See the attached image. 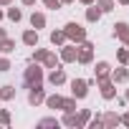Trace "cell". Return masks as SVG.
<instances>
[{"mask_svg":"<svg viewBox=\"0 0 129 129\" xmlns=\"http://www.w3.org/2000/svg\"><path fill=\"white\" fill-rule=\"evenodd\" d=\"M43 81H46V69L41 66V63L30 61L28 69L23 71V86L25 89H33V86H43Z\"/></svg>","mask_w":129,"mask_h":129,"instance_id":"1","label":"cell"},{"mask_svg":"<svg viewBox=\"0 0 129 129\" xmlns=\"http://www.w3.org/2000/svg\"><path fill=\"white\" fill-rule=\"evenodd\" d=\"M63 33H66V41H69V43H81V41H86V28H84L81 23H76V20H69L66 25H63Z\"/></svg>","mask_w":129,"mask_h":129,"instance_id":"2","label":"cell"},{"mask_svg":"<svg viewBox=\"0 0 129 129\" xmlns=\"http://www.w3.org/2000/svg\"><path fill=\"white\" fill-rule=\"evenodd\" d=\"M76 46H79L76 63H81V66H91V63H94V43H91V41H81V43H76Z\"/></svg>","mask_w":129,"mask_h":129,"instance_id":"3","label":"cell"},{"mask_svg":"<svg viewBox=\"0 0 129 129\" xmlns=\"http://www.w3.org/2000/svg\"><path fill=\"white\" fill-rule=\"evenodd\" d=\"M94 81H86V79H74L71 81V96L76 99V101H81V99H86L89 96V86H91Z\"/></svg>","mask_w":129,"mask_h":129,"instance_id":"4","label":"cell"},{"mask_svg":"<svg viewBox=\"0 0 129 129\" xmlns=\"http://www.w3.org/2000/svg\"><path fill=\"white\" fill-rule=\"evenodd\" d=\"M96 86H99V94H101V99H106V101H111V99H116V84L106 76V79H96Z\"/></svg>","mask_w":129,"mask_h":129,"instance_id":"5","label":"cell"},{"mask_svg":"<svg viewBox=\"0 0 129 129\" xmlns=\"http://www.w3.org/2000/svg\"><path fill=\"white\" fill-rule=\"evenodd\" d=\"M76 56H79V46H76V43H63V46L58 48L61 63H76Z\"/></svg>","mask_w":129,"mask_h":129,"instance_id":"6","label":"cell"},{"mask_svg":"<svg viewBox=\"0 0 129 129\" xmlns=\"http://www.w3.org/2000/svg\"><path fill=\"white\" fill-rule=\"evenodd\" d=\"M46 81L51 84V86H63V84H66V71H63L61 66H56V69H51V74L46 76Z\"/></svg>","mask_w":129,"mask_h":129,"instance_id":"7","label":"cell"},{"mask_svg":"<svg viewBox=\"0 0 129 129\" xmlns=\"http://www.w3.org/2000/svg\"><path fill=\"white\" fill-rule=\"evenodd\" d=\"M43 101H46V89H43V86L28 89V104H30V106H41Z\"/></svg>","mask_w":129,"mask_h":129,"instance_id":"8","label":"cell"},{"mask_svg":"<svg viewBox=\"0 0 129 129\" xmlns=\"http://www.w3.org/2000/svg\"><path fill=\"white\" fill-rule=\"evenodd\" d=\"M114 38H116V41H121L124 46L129 43V23H126V20L114 23Z\"/></svg>","mask_w":129,"mask_h":129,"instance_id":"9","label":"cell"},{"mask_svg":"<svg viewBox=\"0 0 129 129\" xmlns=\"http://www.w3.org/2000/svg\"><path fill=\"white\" fill-rule=\"evenodd\" d=\"M109 79H111L114 84H126V81H129V69H126V66H121V63H119L116 69H111Z\"/></svg>","mask_w":129,"mask_h":129,"instance_id":"10","label":"cell"},{"mask_svg":"<svg viewBox=\"0 0 129 129\" xmlns=\"http://www.w3.org/2000/svg\"><path fill=\"white\" fill-rule=\"evenodd\" d=\"M101 119H104V129H116V126H121V116H119L116 111H104Z\"/></svg>","mask_w":129,"mask_h":129,"instance_id":"11","label":"cell"},{"mask_svg":"<svg viewBox=\"0 0 129 129\" xmlns=\"http://www.w3.org/2000/svg\"><path fill=\"white\" fill-rule=\"evenodd\" d=\"M20 41H23V46H28V48H36L41 38H38V30H36V28H28V30H23Z\"/></svg>","mask_w":129,"mask_h":129,"instance_id":"12","label":"cell"},{"mask_svg":"<svg viewBox=\"0 0 129 129\" xmlns=\"http://www.w3.org/2000/svg\"><path fill=\"white\" fill-rule=\"evenodd\" d=\"M109 74H111V63L109 61H96L94 63V76L96 79H106Z\"/></svg>","mask_w":129,"mask_h":129,"instance_id":"13","label":"cell"},{"mask_svg":"<svg viewBox=\"0 0 129 129\" xmlns=\"http://www.w3.org/2000/svg\"><path fill=\"white\" fill-rule=\"evenodd\" d=\"M46 13L43 10H33L30 13V28H36V30H41V28H46Z\"/></svg>","mask_w":129,"mask_h":129,"instance_id":"14","label":"cell"},{"mask_svg":"<svg viewBox=\"0 0 129 129\" xmlns=\"http://www.w3.org/2000/svg\"><path fill=\"white\" fill-rule=\"evenodd\" d=\"M101 10L96 8V3H91V5H86V23H99L101 20Z\"/></svg>","mask_w":129,"mask_h":129,"instance_id":"15","label":"cell"},{"mask_svg":"<svg viewBox=\"0 0 129 129\" xmlns=\"http://www.w3.org/2000/svg\"><path fill=\"white\" fill-rule=\"evenodd\" d=\"M36 126H38V129H48V126H51V129H58V126H61V119H56V116H43V119L36 121Z\"/></svg>","mask_w":129,"mask_h":129,"instance_id":"16","label":"cell"},{"mask_svg":"<svg viewBox=\"0 0 129 129\" xmlns=\"http://www.w3.org/2000/svg\"><path fill=\"white\" fill-rule=\"evenodd\" d=\"M18 94V89L13 84H5V86H0V101H13Z\"/></svg>","mask_w":129,"mask_h":129,"instance_id":"17","label":"cell"},{"mask_svg":"<svg viewBox=\"0 0 129 129\" xmlns=\"http://www.w3.org/2000/svg\"><path fill=\"white\" fill-rule=\"evenodd\" d=\"M63 43H69V41H66V33H63V28H56V30H51V46L61 48Z\"/></svg>","mask_w":129,"mask_h":129,"instance_id":"18","label":"cell"},{"mask_svg":"<svg viewBox=\"0 0 129 129\" xmlns=\"http://www.w3.org/2000/svg\"><path fill=\"white\" fill-rule=\"evenodd\" d=\"M41 66H43V69H56V66H61V58H58V56L48 48V53H46V58H43V63H41Z\"/></svg>","mask_w":129,"mask_h":129,"instance_id":"19","label":"cell"},{"mask_svg":"<svg viewBox=\"0 0 129 129\" xmlns=\"http://www.w3.org/2000/svg\"><path fill=\"white\" fill-rule=\"evenodd\" d=\"M61 124H63V126H69V129H76V124H79V114H76V111H63Z\"/></svg>","mask_w":129,"mask_h":129,"instance_id":"20","label":"cell"},{"mask_svg":"<svg viewBox=\"0 0 129 129\" xmlns=\"http://www.w3.org/2000/svg\"><path fill=\"white\" fill-rule=\"evenodd\" d=\"M61 101H63V96H61V94H46V101H43V104H46L48 109H53V111H56V109H61Z\"/></svg>","mask_w":129,"mask_h":129,"instance_id":"21","label":"cell"},{"mask_svg":"<svg viewBox=\"0 0 129 129\" xmlns=\"http://www.w3.org/2000/svg\"><path fill=\"white\" fill-rule=\"evenodd\" d=\"M13 51H15V41L5 36L3 41H0V53H3V56H8V53H13Z\"/></svg>","mask_w":129,"mask_h":129,"instance_id":"22","label":"cell"},{"mask_svg":"<svg viewBox=\"0 0 129 129\" xmlns=\"http://www.w3.org/2000/svg\"><path fill=\"white\" fill-rule=\"evenodd\" d=\"M5 15H8V20H13V23H20V20H23V10H20V8H13V5H8Z\"/></svg>","mask_w":129,"mask_h":129,"instance_id":"23","label":"cell"},{"mask_svg":"<svg viewBox=\"0 0 129 129\" xmlns=\"http://www.w3.org/2000/svg\"><path fill=\"white\" fill-rule=\"evenodd\" d=\"M96 3V8L101 10V13H111L114 8H116V0H94Z\"/></svg>","mask_w":129,"mask_h":129,"instance_id":"24","label":"cell"},{"mask_svg":"<svg viewBox=\"0 0 129 129\" xmlns=\"http://www.w3.org/2000/svg\"><path fill=\"white\" fill-rule=\"evenodd\" d=\"M89 119H91V109H79V124H76V129H84L89 124Z\"/></svg>","mask_w":129,"mask_h":129,"instance_id":"25","label":"cell"},{"mask_svg":"<svg viewBox=\"0 0 129 129\" xmlns=\"http://www.w3.org/2000/svg\"><path fill=\"white\" fill-rule=\"evenodd\" d=\"M79 106H76V99L74 96H63V101H61V111H76Z\"/></svg>","mask_w":129,"mask_h":129,"instance_id":"26","label":"cell"},{"mask_svg":"<svg viewBox=\"0 0 129 129\" xmlns=\"http://www.w3.org/2000/svg\"><path fill=\"white\" fill-rule=\"evenodd\" d=\"M46 53H48V48H38V46H36V51L30 53V61H36V63H43Z\"/></svg>","mask_w":129,"mask_h":129,"instance_id":"27","label":"cell"},{"mask_svg":"<svg viewBox=\"0 0 129 129\" xmlns=\"http://www.w3.org/2000/svg\"><path fill=\"white\" fill-rule=\"evenodd\" d=\"M89 129H104V119H101V114H91V119H89V124H86Z\"/></svg>","mask_w":129,"mask_h":129,"instance_id":"28","label":"cell"},{"mask_svg":"<svg viewBox=\"0 0 129 129\" xmlns=\"http://www.w3.org/2000/svg\"><path fill=\"white\" fill-rule=\"evenodd\" d=\"M116 61L121 63V66H126L129 63V51L126 48H116Z\"/></svg>","mask_w":129,"mask_h":129,"instance_id":"29","label":"cell"},{"mask_svg":"<svg viewBox=\"0 0 129 129\" xmlns=\"http://www.w3.org/2000/svg\"><path fill=\"white\" fill-rule=\"evenodd\" d=\"M10 121H13L10 111L8 109H0V126H10Z\"/></svg>","mask_w":129,"mask_h":129,"instance_id":"30","label":"cell"},{"mask_svg":"<svg viewBox=\"0 0 129 129\" xmlns=\"http://www.w3.org/2000/svg\"><path fill=\"white\" fill-rule=\"evenodd\" d=\"M41 3H43L48 10H61V8H63V3H61V0H41Z\"/></svg>","mask_w":129,"mask_h":129,"instance_id":"31","label":"cell"},{"mask_svg":"<svg viewBox=\"0 0 129 129\" xmlns=\"http://www.w3.org/2000/svg\"><path fill=\"white\" fill-rule=\"evenodd\" d=\"M13 69V63H10V58L8 56H3V58H0V74H8Z\"/></svg>","mask_w":129,"mask_h":129,"instance_id":"32","label":"cell"},{"mask_svg":"<svg viewBox=\"0 0 129 129\" xmlns=\"http://www.w3.org/2000/svg\"><path fill=\"white\" fill-rule=\"evenodd\" d=\"M121 116V126H129V111H124V114H119Z\"/></svg>","mask_w":129,"mask_h":129,"instance_id":"33","label":"cell"},{"mask_svg":"<svg viewBox=\"0 0 129 129\" xmlns=\"http://www.w3.org/2000/svg\"><path fill=\"white\" fill-rule=\"evenodd\" d=\"M20 5H25V8H30V5H36V0H20Z\"/></svg>","mask_w":129,"mask_h":129,"instance_id":"34","label":"cell"},{"mask_svg":"<svg viewBox=\"0 0 129 129\" xmlns=\"http://www.w3.org/2000/svg\"><path fill=\"white\" fill-rule=\"evenodd\" d=\"M8 5H13V0H0V8H8Z\"/></svg>","mask_w":129,"mask_h":129,"instance_id":"35","label":"cell"},{"mask_svg":"<svg viewBox=\"0 0 129 129\" xmlns=\"http://www.w3.org/2000/svg\"><path fill=\"white\" fill-rule=\"evenodd\" d=\"M5 36H8V30H5V28H3V25H0V41H3V38H5Z\"/></svg>","mask_w":129,"mask_h":129,"instance_id":"36","label":"cell"},{"mask_svg":"<svg viewBox=\"0 0 129 129\" xmlns=\"http://www.w3.org/2000/svg\"><path fill=\"white\" fill-rule=\"evenodd\" d=\"M79 3H81V5H91V3H94V0H79Z\"/></svg>","mask_w":129,"mask_h":129,"instance_id":"37","label":"cell"},{"mask_svg":"<svg viewBox=\"0 0 129 129\" xmlns=\"http://www.w3.org/2000/svg\"><path fill=\"white\" fill-rule=\"evenodd\" d=\"M61 3H63V5H71V3H76V0H61Z\"/></svg>","mask_w":129,"mask_h":129,"instance_id":"38","label":"cell"},{"mask_svg":"<svg viewBox=\"0 0 129 129\" xmlns=\"http://www.w3.org/2000/svg\"><path fill=\"white\" fill-rule=\"evenodd\" d=\"M116 3H119V5H129V0H116Z\"/></svg>","mask_w":129,"mask_h":129,"instance_id":"39","label":"cell"},{"mask_svg":"<svg viewBox=\"0 0 129 129\" xmlns=\"http://www.w3.org/2000/svg\"><path fill=\"white\" fill-rule=\"evenodd\" d=\"M124 99H126V104H129V89H126V91H124Z\"/></svg>","mask_w":129,"mask_h":129,"instance_id":"40","label":"cell"},{"mask_svg":"<svg viewBox=\"0 0 129 129\" xmlns=\"http://www.w3.org/2000/svg\"><path fill=\"white\" fill-rule=\"evenodd\" d=\"M3 18H5V10H0V20H3Z\"/></svg>","mask_w":129,"mask_h":129,"instance_id":"41","label":"cell"}]
</instances>
